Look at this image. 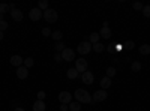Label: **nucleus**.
I'll return each mask as SVG.
<instances>
[{
  "label": "nucleus",
  "mask_w": 150,
  "mask_h": 111,
  "mask_svg": "<svg viewBox=\"0 0 150 111\" xmlns=\"http://www.w3.org/2000/svg\"><path fill=\"white\" fill-rule=\"evenodd\" d=\"M138 53L141 56H149L150 54V45L149 44H143L140 48H138Z\"/></svg>",
  "instance_id": "nucleus-17"
},
{
  "label": "nucleus",
  "mask_w": 150,
  "mask_h": 111,
  "mask_svg": "<svg viewBox=\"0 0 150 111\" xmlns=\"http://www.w3.org/2000/svg\"><path fill=\"white\" fill-rule=\"evenodd\" d=\"M54 60L57 62V63H60V62H63V59H62V54H60V53H56V54H54Z\"/></svg>",
  "instance_id": "nucleus-34"
},
{
  "label": "nucleus",
  "mask_w": 150,
  "mask_h": 111,
  "mask_svg": "<svg viewBox=\"0 0 150 111\" xmlns=\"http://www.w3.org/2000/svg\"><path fill=\"white\" fill-rule=\"evenodd\" d=\"M8 29V23L3 20V21H0V32H5Z\"/></svg>",
  "instance_id": "nucleus-32"
},
{
  "label": "nucleus",
  "mask_w": 150,
  "mask_h": 111,
  "mask_svg": "<svg viewBox=\"0 0 150 111\" xmlns=\"http://www.w3.org/2000/svg\"><path fill=\"white\" fill-rule=\"evenodd\" d=\"M17 77H18L20 80H26V78L29 77V69H27L26 66L17 68Z\"/></svg>",
  "instance_id": "nucleus-11"
},
{
  "label": "nucleus",
  "mask_w": 150,
  "mask_h": 111,
  "mask_svg": "<svg viewBox=\"0 0 150 111\" xmlns=\"http://www.w3.org/2000/svg\"><path fill=\"white\" fill-rule=\"evenodd\" d=\"M107 51H108V53H114V47H112V45H108V47H107Z\"/></svg>",
  "instance_id": "nucleus-36"
},
{
  "label": "nucleus",
  "mask_w": 150,
  "mask_h": 111,
  "mask_svg": "<svg viewBox=\"0 0 150 111\" xmlns=\"http://www.w3.org/2000/svg\"><path fill=\"white\" fill-rule=\"evenodd\" d=\"M32 108H33V111H45L47 107H45V102L44 101H36Z\"/></svg>",
  "instance_id": "nucleus-15"
},
{
  "label": "nucleus",
  "mask_w": 150,
  "mask_h": 111,
  "mask_svg": "<svg viewBox=\"0 0 150 111\" xmlns=\"http://www.w3.org/2000/svg\"><path fill=\"white\" fill-rule=\"evenodd\" d=\"M51 29H48V27H44L42 29V36H45V38H50V36H51Z\"/></svg>",
  "instance_id": "nucleus-30"
},
{
  "label": "nucleus",
  "mask_w": 150,
  "mask_h": 111,
  "mask_svg": "<svg viewBox=\"0 0 150 111\" xmlns=\"http://www.w3.org/2000/svg\"><path fill=\"white\" fill-rule=\"evenodd\" d=\"M114 50H117V51H122V50H123V45H116V47H114Z\"/></svg>",
  "instance_id": "nucleus-37"
},
{
  "label": "nucleus",
  "mask_w": 150,
  "mask_h": 111,
  "mask_svg": "<svg viewBox=\"0 0 150 111\" xmlns=\"http://www.w3.org/2000/svg\"><path fill=\"white\" fill-rule=\"evenodd\" d=\"M81 80H83V83H84V84H87V86L93 84V81H95V75H93V72H90V71L83 72V74H81Z\"/></svg>",
  "instance_id": "nucleus-8"
},
{
  "label": "nucleus",
  "mask_w": 150,
  "mask_h": 111,
  "mask_svg": "<svg viewBox=\"0 0 150 111\" xmlns=\"http://www.w3.org/2000/svg\"><path fill=\"white\" fill-rule=\"evenodd\" d=\"M9 14H11V18L14 20V21H23V18H24L23 12H21L20 9H17V8H15V9H12Z\"/></svg>",
  "instance_id": "nucleus-12"
},
{
  "label": "nucleus",
  "mask_w": 150,
  "mask_h": 111,
  "mask_svg": "<svg viewBox=\"0 0 150 111\" xmlns=\"http://www.w3.org/2000/svg\"><path fill=\"white\" fill-rule=\"evenodd\" d=\"M99 36L104 38V39H110L111 38V29L110 27H102L101 32H99Z\"/></svg>",
  "instance_id": "nucleus-13"
},
{
  "label": "nucleus",
  "mask_w": 150,
  "mask_h": 111,
  "mask_svg": "<svg viewBox=\"0 0 150 111\" xmlns=\"http://www.w3.org/2000/svg\"><path fill=\"white\" fill-rule=\"evenodd\" d=\"M6 12H11V9H9V5H6V3H0V14H6Z\"/></svg>",
  "instance_id": "nucleus-28"
},
{
  "label": "nucleus",
  "mask_w": 150,
  "mask_h": 111,
  "mask_svg": "<svg viewBox=\"0 0 150 111\" xmlns=\"http://www.w3.org/2000/svg\"><path fill=\"white\" fill-rule=\"evenodd\" d=\"M107 77L108 78H112V77H114L116 75V74H117V71H116V68L114 66H110V68H107Z\"/></svg>",
  "instance_id": "nucleus-25"
},
{
  "label": "nucleus",
  "mask_w": 150,
  "mask_h": 111,
  "mask_svg": "<svg viewBox=\"0 0 150 111\" xmlns=\"http://www.w3.org/2000/svg\"><path fill=\"white\" fill-rule=\"evenodd\" d=\"M60 54H62V59L65 62H75V51L72 48H65Z\"/></svg>",
  "instance_id": "nucleus-5"
},
{
  "label": "nucleus",
  "mask_w": 150,
  "mask_h": 111,
  "mask_svg": "<svg viewBox=\"0 0 150 111\" xmlns=\"http://www.w3.org/2000/svg\"><path fill=\"white\" fill-rule=\"evenodd\" d=\"M111 78H108V77H104L102 80H101V89L102 90H107V89H110L111 87Z\"/></svg>",
  "instance_id": "nucleus-14"
},
{
  "label": "nucleus",
  "mask_w": 150,
  "mask_h": 111,
  "mask_svg": "<svg viewBox=\"0 0 150 111\" xmlns=\"http://www.w3.org/2000/svg\"><path fill=\"white\" fill-rule=\"evenodd\" d=\"M38 8H39L42 12L47 11V9H48V0H41V2L38 3Z\"/></svg>",
  "instance_id": "nucleus-26"
},
{
  "label": "nucleus",
  "mask_w": 150,
  "mask_h": 111,
  "mask_svg": "<svg viewBox=\"0 0 150 111\" xmlns=\"http://www.w3.org/2000/svg\"><path fill=\"white\" fill-rule=\"evenodd\" d=\"M35 65V60L32 59V57H27V59H24V62H23V66H26L27 69L29 68H32Z\"/></svg>",
  "instance_id": "nucleus-23"
},
{
  "label": "nucleus",
  "mask_w": 150,
  "mask_h": 111,
  "mask_svg": "<svg viewBox=\"0 0 150 111\" xmlns=\"http://www.w3.org/2000/svg\"><path fill=\"white\" fill-rule=\"evenodd\" d=\"M141 12H143V15H144L146 18H150V5H146Z\"/></svg>",
  "instance_id": "nucleus-29"
},
{
  "label": "nucleus",
  "mask_w": 150,
  "mask_h": 111,
  "mask_svg": "<svg viewBox=\"0 0 150 111\" xmlns=\"http://www.w3.org/2000/svg\"><path fill=\"white\" fill-rule=\"evenodd\" d=\"M108 98V93H107V90H96L93 95H92V99H93V102H102V101H105Z\"/></svg>",
  "instance_id": "nucleus-4"
},
{
  "label": "nucleus",
  "mask_w": 150,
  "mask_h": 111,
  "mask_svg": "<svg viewBox=\"0 0 150 111\" xmlns=\"http://www.w3.org/2000/svg\"><path fill=\"white\" fill-rule=\"evenodd\" d=\"M99 38H101V36H99V33L98 32H93V33H90V36H89V42L93 45V44H98L99 42Z\"/></svg>",
  "instance_id": "nucleus-18"
},
{
  "label": "nucleus",
  "mask_w": 150,
  "mask_h": 111,
  "mask_svg": "<svg viewBox=\"0 0 150 111\" xmlns=\"http://www.w3.org/2000/svg\"><path fill=\"white\" fill-rule=\"evenodd\" d=\"M42 17H44V12H42L39 8H33V9L29 11V18H30L32 21H39Z\"/></svg>",
  "instance_id": "nucleus-6"
},
{
  "label": "nucleus",
  "mask_w": 150,
  "mask_h": 111,
  "mask_svg": "<svg viewBox=\"0 0 150 111\" xmlns=\"http://www.w3.org/2000/svg\"><path fill=\"white\" fill-rule=\"evenodd\" d=\"M90 51H92V44H90L89 41H83V42H80L78 47H77V53L81 54V56L89 54Z\"/></svg>",
  "instance_id": "nucleus-3"
},
{
  "label": "nucleus",
  "mask_w": 150,
  "mask_h": 111,
  "mask_svg": "<svg viewBox=\"0 0 150 111\" xmlns=\"http://www.w3.org/2000/svg\"><path fill=\"white\" fill-rule=\"evenodd\" d=\"M68 110H69V107H68L66 104H62V105H60V111H68Z\"/></svg>",
  "instance_id": "nucleus-35"
},
{
  "label": "nucleus",
  "mask_w": 150,
  "mask_h": 111,
  "mask_svg": "<svg viewBox=\"0 0 150 111\" xmlns=\"http://www.w3.org/2000/svg\"><path fill=\"white\" fill-rule=\"evenodd\" d=\"M74 96H75V101L80 102V104H92V102H93L92 95L87 92L86 89H77Z\"/></svg>",
  "instance_id": "nucleus-1"
},
{
  "label": "nucleus",
  "mask_w": 150,
  "mask_h": 111,
  "mask_svg": "<svg viewBox=\"0 0 150 111\" xmlns=\"http://www.w3.org/2000/svg\"><path fill=\"white\" fill-rule=\"evenodd\" d=\"M131 68H132V71H134V72H140L143 66H141V63H140L138 60H135V62H132V65H131Z\"/></svg>",
  "instance_id": "nucleus-24"
},
{
  "label": "nucleus",
  "mask_w": 150,
  "mask_h": 111,
  "mask_svg": "<svg viewBox=\"0 0 150 111\" xmlns=\"http://www.w3.org/2000/svg\"><path fill=\"white\" fill-rule=\"evenodd\" d=\"M9 62H11V65H12V66L20 68V66H23V62H24V59H23L21 56H18V54H14V56H11Z\"/></svg>",
  "instance_id": "nucleus-10"
},
{
  "label": "nucleus",
  "mask_w": 150,
  "mask_h": 111,
  "mask_svg": "<svg viewBox=\"0 0 150 111\" xmlns=\"http://www.w3.org/2000/svg\"><path fill=\"white\" fill-rule=\"evenodd\" d=\"M66 77H68L69 80H77V78H78V71L75 69V68L68 69V72H66Z\"/></svg>",
  "instance_id": "nucleus-16"
},
{
  "label": "nucleus",
  "mask_w": 150,
  "mask_h": 111,
  "mask_svg": "<svg viewBox=\"0 0 150 111\" xmlns=\"http://www.w3.org/2000/svg\"><path fill=\"white\" fill-rule=\"evenodd\" d=\"M75 69L78 71V74L81 72H86L87 71V60L86 59H83V57H80V59H75Z\"/></svg>",
  "instance_id": "nucleus-7"
},
{
  "label": "nucleus",
  "mask_w": 150,
  "mask_h": 111,
  "mask_svg": "<svg viewBox=\"0 0 150 111\" xmlns=\"http://www.w3.org/2000/svg\"><path fill=\"white\" fill-rule=\"evenodd\" d=\"M3 39V32H0V41Z\"/></svg>",
  "instance_id": "nucleus-39"
},
{
  "label": "nucleus",
  "mask_w": 150,
  "mask_h": 111,
  "mask_svg": "<svg viewBox=\"0 0 150 111\" xmlns=\"http://www.w3.org/2000/svg\"><path fill=\"white\" fill-rule=\"evenodd\" d=\"M143 8H144V5H143L141 2H135V3H134V9H135V11H143Z\"/></svg>",
  "instance_id": "nucleus-31"
},
{
  "label": "nucleus",
  "mask_w": 150,
  "mask_h": 111,
  "mask_svg": "<svg viewBox=\"0 0 150 111\" xmlns=\"http://www.w3.org/2000/svg\"><path fill=\"white\" fill-rule=\"evenodd\" d=\"M14 111H24V108H15Z\"/></svg>",
  "instance_id": "nucleus-38"
},
{
  "label": "nucleus",
  "mask_w": 150,
  "mask_h": 111,
  "mask_svg": "<svg viewBox=\"0 0 150 111\" xmlns=\"http://www.w3.org/2000/svg\"><path fill=\"white\" fill-rule=\"evenodd\" d=\"M54 48H56V51L57 53H62L66 48V45H65V42L63 41H60V42H56V45H54Z\"/></svg>",
  "instance_id": "nucleus-22"
},
{
  "label": "nucleus",
  "mask_w": 150,
  "mask_h": 111,
  "mask_svg": "<svg viewBox=\"0 0 150 111\" xmlns=\"http://www.w3.org/2000/svg\"><path fill=\"white\" fill-rule=\"evenodd\" d=\"M92 50H93L95 53H98V54H99V53H102V51L105 50V47H104L101 42H98V44H93V45H92Z\"/></svg>",
  "instance_id": "nucleus-21"
},
{
  "label": "nucleus",
  "mask_w": 150,
  "mask_h": 111,
  "mask_svg": "<svg viewBox=\"0 0 150 111\" xmlns=\"http://www.w3.org/2000/svg\"><path fill=\"white\" fill-rule=\"evenodd\" d=\"M44 99H45V92L39 90V92H38V101H44Z\"/></svg>",
  "instance_id": "nucleus-33"
},
{
  "label": "nucleus",
  "mask_w": 150,
  "mask_h": 111,
  "mask_svg": "<svg viewBox=\"0 0 150 111\" xmlns=\"http://www.w3.org/2000/svg\"><path fill=\"white\" fill-rule=\"evenodd\" d=\"M123 48H125V50H134V48H135V42L134 41H126L123 44Z\"/></svg>",
  "instance_id": "nucleus-27"
},
{
  "label": "nucleus",
  "mask_w": 150,
  "mask_h": 111,
  "mask_svg": "<svg viewBox=\"0 0 150 111\" xmlns=\"http://www.w3.org/2000/svg\"><path fill=\"white\" fill-rule=\"evenodd\" d=\"M51 38H53L56 42H60L62 39H63V33H62L60 30H54V32L51 33Z\"/></svg>",
  "instance_id": "nucleus-19"
},
{
  "label": "nucleus",
  "mask_w": 150,
  "mask_h": 111,
  "mask_svg": "<svg viewBox=\"0 0 150 111\" xmlns=\"http://www.w3.org/2000/svg\"><path fill=\"white\" fill-rule=\"evenodd\" d=\"M57 98H59V101H60L62 104H66V105H69V104L72 102V95H71L69 92H60Z\"/></svg>",
  "instance_id": "nucleus-9"
},
{
  "label": "nucleus",
  "mask_w": 150,
  "mask_h": 111,
  "mask_svg": "<svg viewBox=\"0 0 150 111\" xmlns=\"http://www.w3.org/2000/svg\"><path fill=\"white\" fill-rule=\"evenodd\" d=\"M48 24H54L56 21H57V18H59V15H57V12L54 11V9H51V8H48L47 11H44V17H42Z\"/></svg>",
  "instance_id": "nucleus-2"
},
{
  "label": "nucleus",
  "mask_w": 150,
  "mask_h": 111,
  "mask_svg": "<svg viewBox=\"0 0 150 111\" xmlns=\"http://www.w3.org/2000/svg\"><path fill=\"white\" fill-rule=\"evenodd\" d=\"M68 107H69V110H71V111H81V104H80V102H77V101H72Z\"/></svg>",
  "instance_id": "nucleus-20"
},
{
  "label": "nucleus",
  "mask_w": 150,
  "mask_h": 111,
  "mask_svg": "<svg viewBox=\"0 0 150 111\" xmlns=\"http://www.w3.org/2000/svg\"><path fill=\"white\" fill-rule=\"evenodd\" d=\"M0 21H3V14H0Z\"/></svg>",
  "instance_id": "nucleus-40"
}]
</instances>
